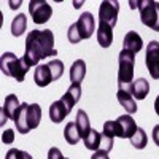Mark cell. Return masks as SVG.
I'll return each instance as SVG.
<instances>
[{"instance_id":"obj_1","label":"cell","mask_w":159,"mask_h":159,"mask_svg":"<svg viewBox=\"0 0 159 159\" xmlns=\"http://www.w3.org/2000/svg\"><path fill=\"white\" fill-rule=\"evenodd\" d=\"M57 56V51L54 48V34L49 29L45 30H32L25 37V52H24V62L30 69L32 65H37L45 57H54Z\"/></svg>"},{"instance_id":"obj_2","label":"cell","mask_w":159,"mask_h":159,"mask_svg":"<svg viewBox=\"0 0 159 159\" xmlns=\"http://www.w3.org/2000/svg\"><path fill=\"white\" fill-rule=\"evenodd\" d=\"M119 70H118V88L121 91L132 89V78H134V64H135V54L130 51L123 49L119 52Z\"/></svg>"},{"instance_id":"obj_3","label":"cell","mask_w":159,"mask_h":159,"mask_svg":"<svg viewBox=\"0 0 159 159\" xmlns=\"http://www.w3.org/2000/svg\"><path fill=\"white\" fill-rule=\"evenodd\" d=\"M0 69H2L3 75L15 78L18 83L24 81L25 73L29 72V67L24 62V59L18 57L15 52H3L0 57Z\"/></svg>"},{"instance_id":"obj_4","label":"cell","mask_w":159,"mask_h":159,"mask_svg":"<svg viewBox=\"0 0 159 159\" xmlns=\"http://www.w3.org/2000/svg\"><path fill=\"white\" fill-rule=\"evenodd\" d=\"M137 124L134 118L130 115L119 116L116 121H107L103 123V132L113 137H121V139H130L137 132Z\"/></svg>"},{"instance_id":"obj_5","label":"cell","mask_w":159,"mask_h":159,"mask_svg":"<svg viewBox=\"0 0 159 159\" xmlns=\"http://www.w3.org/2000/svg\"><path fill=\"white\" fill-rule=\"evenodd\" d=\"M139 10L143 25H147L154 32H159V2L139 0Z\"/></svg>"},{"instance_id":"obj_6","label":"cell","mask_w":159,"mask_h":159,"mask_svg":"<svg viewBox=\"0 0 159 159\" xmlns=\"http://www.w3.org/2000/svg\"><path fill=\"white\" fill-rule=\"evenodd\" d=\"M118 15H119V2L116 0H105L99 7V22L107 24L113 29L118 22Z\"/></svg>"},{"instance_id":"obj_7","label":"cell","mask_w":159,"mask_h":159,"mask_svg":"<svg viewBox=\"0 0 159 159\" xmlns=\"http://www.w3.org/2000/svg\"><path fill=\"white\" fill-rule=\"evenodd\" d=\"M29 13L35 24H45L52 16V8L45 0H30L29 2Z\"/></svg>"},{"instance_id":"obj_8","label":"cell","mask_w":159,"mask_h":159,"mask_svg":"<svg viewBox=\"0 0 159 159\" xmlns=\"http://www.w3.org/2000/svg\"><path fill=\"white\" fill-rule=\"evenodd\" d=\"M145 64L153 80H159V42L153 40L147 45V54H145Z\"/></svg>"},{"instance_id":"obj_9","label":"cell","mask_w":159,"mask_h":159,"mask_svg":"<svg viewBox=\"0 0 159 159\" xmlns=\"http://www.w3.org/2000/svg\"><path fill=\"white\" fill-rule=\"evenodd\" d=\"M75 25H76V30H78L81 40L91 38L92 34L96 32V19H94V16H92V13H89V11H84L83 15L78 18Z\"/></svg>"},{"instance_id":"obj_10","label":"cell","mask_w":159,"mask_h":159,"mask_svg":"<svg viewBox=\"0 0 159 159\" xmlns=\"http://www.w3.org/2000/svg\"><path fill=\"white\" fill-rule=\"evenodd\" d=\"M19 107H21V103H19V100H18V97L15 94L7 96L3 108H2V121L0 123L5 124V119H13V121H15V116H16Z\"/></svg>"},{"instance_id":"obj_11","label":"cell","mask_w":159,"mask_h":159,"mask_svg":"<svg viewBox=\"0 0 159 159\" xmlns=\"http://www.w3.org/2000/svg\"><path fill=\"white\" fill-rule=\"evenodd\" d=\"M34 81L37 83V86L45 88L48 86L51 81H54V76H52V72L49 69L48 64H40L37 65V69L34 72Z\"/></svg>"},{"instance_id":"obj_12","label":"cell","mask_w":159,"mask_h":159,"mask_svg":"<svg viewBox=\"0 0 159 159\" xmlns=\"http://www.w3.org/2000/svg\"><path fill=\"white\" fill-rule=\"evenodd\" d=\"M70 111H72V110L59 99V100H56V102L51 103V107H49V119H51L52 123L59 124V123H62L64 119L67 118V115H69Z\"/></svg>"},{"instance_id":"obj_13","label":"cell","mask_w":159,"mask_h":159,"mask_svg":"<svg viewBox=\"0 0 159 159\" xmlns=\"http://www.w3.org/2000/svg\"><path fill=\"white\" fill-rule=\"evenodd\" d=\"M80 97H81V84H80V83H72L70 88L67 89V92L61 97V100L72 110L75 105L78 103Z\"/></svg>"},{"instance_id":"obj_14","label":"cell","mask_w":159,"mask_h":159,"mask_svg":"<svg viewBox=\"0 0 159 159\" xmlns=\"http://www.w3.org/2000/svg\"><path fill=\"white\" fill-rule=\"evenodd\" d=\"M27 108H29V103H21V107L15 116V124H16V129L19 130V134H27L30 130L29 127V123H27Z\"/></svg>"},{"instance_id":"obj_15","label":"cell","mask_w":159,"mask_h":159,"mask_svg":"<svg viewBox=\"0 0 159 159\" xmlns=\"http://www.w3.org/2000/svg\"><path fill=\"white\" fill-rule=\"evenodd\" d=\"M116 97H118V102L123 105V108L127 111V115H132V113L137 111V103H135V99H134V96H132V92L118 89Z\"/></svg>"},{"instance_id":"obj_16","label":"cell","mask_w":159,"mask_h":159,"mask_svg":"<svg viewBox=\"0 0 159 159\" xmlns=\"http://www.w3.org/2000/svg\"><path fill=\"white\" fill-rule=\"evenodd\" d=\"M123 45H124V49L126 51H130V52H139L142 48H143V40H142V37L137 34V32H127L126 34V37H124V42H123Z\"/></svg>"},{"instance_id":"obj_17","label":"cell","mask_w":159,"mask_h":159,"mask_svg":"<svg viewBox=\"0 0 159 159\" xmlns=\"http://www.w3.org/2000/svg\"><path fill=\"white\" fill-rule=\"evenodd\" d=\"M97 42L102 48H110L113 43V29L107 24H100L97 27Z\"/></svg>"},{"instance_id":"obj_18","label":"cell","mask_w":159,"mask_h":159,"mask_svg":"<svg viewBox=\"0 0 159 159\" xmlns=\"http://www.w3.org/2000/svg\"><path fill=\"white\" fill-rule=\"evenodd\" d=\"M130 92H132V96H134V99L143 100L145 97L148 96V92H150V83L145 78H139V80H135V81L132 83Z\"/></svg>"},{"instance_id":"obj_19","label":"cell","mask_w":159,"mask_h":159,"mask_svg":"<svg viewBox=\"0 0 159 159\" xmlns=\"http://www.w3.org/2000/svg\"><path fill=\"white\" fill-rule=\"evenodd\" d=\"M86 75V64L83 59H78L70 67V81L72 83H81Z\"/></svg>"},{"instance_id":"obj_20","label":"cell","mask_w":159,"mask_h":159,"mask_svg":"<svg viewBox=\"0 0 159 159\" xmlns=\"http://www.w3.org/2000/svg\"><path fill=\"white\" fill-rule=\"evenodd\" d=\"M40 121H42V108H40V105L38 103L29 105V108H27V123H29L30 130L37 129Z\"/></svg>"},{"instance_id":"obj_21","label":"cell","mask_w":159,"mask_h":159,"mask_svg":"<svg viewBox=\"0 0 159 159\" xmlns=\"http://www.w3.org/2000/svg\"><path fill=\"white\" fill-rule=\"evenodd\" d=\"M75 123H76V126H78V130H80V135H81V139H86L88 134L91 132V124H89V118H88L86 111L78 110Z\"/></svg>"},{"instance_id":"obj_22","label":"cell","mask_w":159,"mask_h":159,"mask_svg":"<svg viewBox=\"0 0 159 159\" xmlns=\"http://www.w3.org/2000/svg\"><path fill=\"white\" fill-rule=\"evenodd\" d=\"M64 139L65 142H67L69 145H76L80 142V139H81V135H80V130H78V126L75 121L69 123L67 126H65L64 129Z\"/></svg>"},{"instance_id":"obj_23","label":"cell","mask_w":159,"mask_h":159,"mask_svg":"<svg viewBox=\"0 0 159 159\" xmlns=\"http://www.w3.org/2000/svg\"><path fill=\"white\" fill-rule=\"evenodd\" d=\"M84 142V147L88 150H92V151H97L100 150V142H102V134L97 132L96 129H91V132L88 134L86 139H83Z\"/></svg>"},{"instance_id":"obj_24","label":"cell","mask_w":159,"mask_h":159,"mask_svg":"<svg viewBox=\"0 0 159 159\" xmlns=\"http://www.w3.org/2000/svg\"><path fill=\"white\" fill-rule=\"evenodd\" d=\"M25 29H27V19H25V15L19 13L11 22V34L13 37H21L25 32Z\"/></svg>"},{"instance_id":"obj_25","label":"cell","mask_w":159,"mask_h":159,"mask_svg":"<svg viewBox=\"0 0 159 159\" xmlns=\"http://www.w3.org/2000/svg\"><path fill=\"white\" fill-rule=\"evenodd\" d=\"M129 140H130V143H132V147L137 148V150H143V148L148 145V137H147V132H145L142 127H139V129H137V132H135V134L132 135Z\"/></svg>"},{"instance_id":"obj_26","label":"cell","mask_w":159,"mask_h":159,"mask_svg":"<svg viewBox=\"0 0 159 159\" xmlns=\"http://www.w3.org/2000/svg\"><path fill=\"white\" fill-rule=\"evenodd\" d=\"M48 65H49V69H51V72H52L54 81H56V80H59V78L62 76V73H64V62L59 61V59H52V61L48 62Z\"/></svg>"},{"instance_id":"obj_27","label":"cell","mask_w":159,"mask_h":159,"mask_svg":"<svg viewBox=\"0 0 159 159\" xmlns=\"http://www.w3.org/2000/svg\"><path fill=\"white\" fill-rule=\"evenodd\" d=\"M113 135H108L105 134V132H102V142H100V150L110 153V150L113 148Z\"/></svg>"},{"instance_id":"obj_28","label":"cell","mask_w":159,"mask_h":159,"mask_svg":"<svg viewBox=\"0 0 159 159\" xmlns=\"http://www.w3.org/2000/svg\"><path fill=\"white\" fill-rule=\"evenodd\" d=\"M67 38H69V42L70 43H80L81 42V38H80V34H78V30H76V25H75V22L69 27V30H67Z\"/></svg>"},{"instance_id":"obj_29","label":"cell","mask_w":159,"mask_h":159,"mask_svg":"<svg viewBox=\"0 0 159 159\" xmlns=\"http://www.w3.org/2000/svg\"><path fill=\"white\" fill-rule=\"evenodd\" d=\"M5 159H22V150L18 148H10L5 154Z\"/></svg>"},{"instance_id":"obj_30","label":"cell","mask_w":159,"mask_h":159,"mask_svg":"<svg viewBox=\"0 0 159 159\" xmlns=\"http://www.w3.org/2000/svg\"><path fill=\"white\" fill-rule=\"evenodd\" d=\"M2 142L8 143V145L15 142V132H13V129H7L2 132Z\"/></svg>"},{"instance_id":"obj_31","label":"cell","mask_w":159,"mask_h":159,"mask_svg":"<svg viewBox=\"0 0 159 159\" xmlns=\"http://www.w3.org/2000/svg\"><path fill=\"white\" fill-rule=\"evenodd\" d=\"M48 159H65V157L62 156V153H61L59 148L52 147V148L48 150Z\"/></svg>"},{"instance_id":"obj_32","label":"cell","mask_w":159,"mask_h":159,"mask_svg":"<svg viewBox=\"0 0 159 159\" xmlns=\"http://www.w3.org/2000/svg\"><path fill=\"white\" fill-rule=\"evenodd\" d=\"M91 159H110V156H108V153L107 151H103V150H97L94 154H92V157Z\"/></svg>"},{"instance_id":"obj_33","label":"cell","mask_w":159,"mask_h":159,"mask_svg":"<svg viewBox=\"0 0 159 159\" xmlns=\"http://www.w3.org/2000/svg\"><path fill=\"white\" fill-rule=\"evenodd\" d=\"M153 142L156 143V147H159V124L153 127Z\"/></svg>"},{"instance_id":"obj_34","label":"cell","mask_w":159,"mask_h":159,"mask_svg":"<svg viewBox=\"0 0 159 159\" xmlns=\"http://www.w3.org/2000/svg\"><path fill=\"white\" fill-rule=\"evenodd\" d=\"M154 111L159 115V94H157V97H156V100H154Z\"/></svg>"},{"instance_id":"obj_35","label":"cell","mask_w":159,"mask_h":159,"mask_svg":"<svg viewBox=\"0 0 159 159\" xmlns=\"http://www.w3.org/2000/svg\"><path fill=\"white\" fill-rule=\"evenodd\" d=\"M129 5H130V8H132V10L139 8V0H137V2H134V0H130V2H129Z\"/></svg>"},{"instance_id":"obj_36","label":"cell","mask_w":159,"mask_h":159,"mask_svg":"<svg viewBox=\"0 0 159 159\" xmlns=\"http://www.w3.org/2000/svg\"><path fill=\"white\" fill-rule=\"evenodd\" d=\"M22 159H32V156H30L27 151H24V150H22Z\"/></svg>"},{"instance_id":"obj_37","label":"cell","mask_w":159,"mask_h":159,"mask_svg":"<svg viewBox=\"0 0 159 159\" xmlns=\"http://www.w3.org/2000/svg\"><path fill=\"white\" fill-rule=\"evenodd\" d=\"M65 159H67V157H65Z\"/></svg>"}]
</instances>
